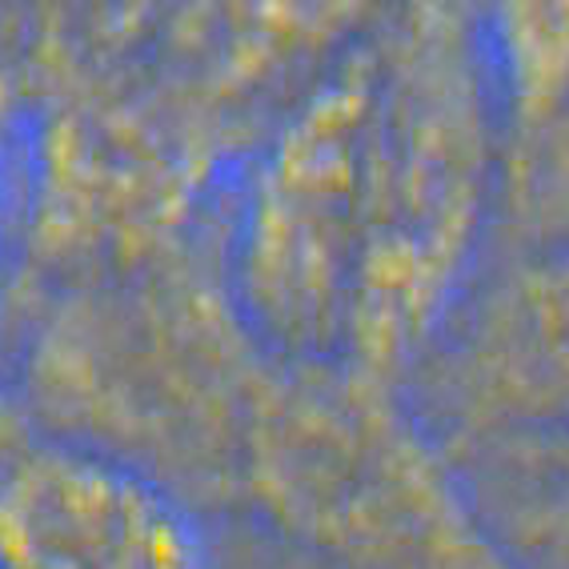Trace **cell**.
<instances>
[{
    "mask_svg": "<svg viewBox=\"0 0 569 569\" xmlns=\"http://www.w3.org/2000/svg\"><path fill=\"white\" fill-rule=\"evenodd\" d=\"M24 297L29 426L121 461L184 506L241 498L244 446L273 366L237 297L184 241L101 261Z\"/></svg>",
    "mask_w": 569,
    "mask_h": 569,
    "instance_id": "cell-1",
    "label": "cell"
},
{
    "mask_svg": "<svg viewBox=\"0 0 569 569\" xmlns=\"http://www.w3.org/2000/svg\"><path fill=\"white\" fill-rule=\"evenodd\" d=\"M0 569H209L193 506L32 429L0 469Z\"/></svg>",
    "mask_w": 569,
    "mask_h": 569,
    "instance_id": "cell-2",
    "label": "cell"
},
{
    "mask_svg": "<svg viewBox=\"0 0 569 569\" xmlns=\"http://www.w3.org/2000/svg\"><path fill=\"white\" fill-rule=\"evenodd\" d=\"M453 429L569 421V253L509 277L473 309L433 377Z\"/></svg>",
    "mask_w": 569,
    "mask_h": 569,
    "instance_id": "cell-3",
    "label": "cell"
},
{
    "mask_svg": "<svg viewBox=\"0 0 569 569\" xmlns=\"http://www.w3.org/2000/svg\"><path fill=\"white\" fill-rule=\"evenodd\" d=\"M493 61L513 121L546 129L569 109V0H489Z\"/></svg>",
    "mask_w": 569,
    "mask_h": 569,
    "instance_id": "cell-4",
    "label": "cell"
},
{
    "mask_svg": "<svg viewBox=\"0 0 569 569\" xmlns=\"http://www.w3.org/2000/svg\"><path fill=\"white\" fill-rule=\"evenodd\" d=\"M17 189H12L9 157L0 144V317H4V301H9V257H12V233H17Z\"/></svg>",
    "mask_w": 569,
    "mask_h": 569,
    "instance_id": "cell-5",
    "label": "cell"
},
{
    "mask_svg": "<svg viewBox=\"0 0 569 569\" xmlns=\"http://www.w3.org/2000/svg\"><path fill=\"white\" fill-rule=\"evenodd\" d=\"M29 433H32L29 417H24L21 406L12 401V393L0 397V469H4V461L29 441Z\"/></svg>",
    "mask_w": 569,
    "mask_h": 569,
    "instance_id": "cell-6",
    "label": "cell"
}]
</instances>
